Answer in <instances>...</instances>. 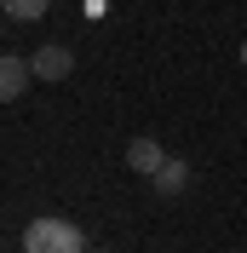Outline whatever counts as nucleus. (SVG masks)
<instances>
[{
	"label": "nucleus",
	"mask_w": 247,
	"mask_h": 253,
	"mask_svg": "<svg viewBox=\"0 0 247 253\" xmlns=\"http://www.w3.org/2000/svg\"><path fill=\"white\" fill-rule=\"evenodd\" d=\"M150 184H155V196H161V202H172V196H184V190H190V161L167 156V161H161V173H155Z\"/></svg>",
	"instance_id": "nucleus-4"
},
{
	"label": "nucleus",
	"mask_w": 247,
	"mask_h": 253,
	"mask_svg": "<svg viewBox=\"0 0 247 253\" xmlns=\"http://www.w3.org/2000/svg\"><path fill=\"white\" fill-rule=\"evenodd\" d=\"M0 12L17 17V23H35V17H46V12H52V0H0Z\"/></svg>",
	"instance_id": "nucleus-6"
},
{
	"label": "nucleus",
	"mask_w": 247,
	"mask_h": 253,
	"mask_svg": "<svg viewBox=\"0 0 247 253\" xmlns=\"http://www.w3.org/2000/svg\"><path fill=\"white\" fill-rule=\"evenodd\" d=\"M242 69H247V41H242Z\"/></svg>",
	"instance_id": "nucleus-7"
},
{
	"label": "nucleus",
	"mask_w": 247,
	"mask_h": 253,
	"mask_svg": "<svg viewBox=\"0 0 247 253\" xmlns=\"http://www.w3.org/2000/svg\"><path fill=\"white\" fill-rule=\"evenodd\" d=\"M29 63H35V81H63L69 69H75V52L52 41V46H41V52H35Z\"/></svg>",
	"instance_id": "nucleus-3"
},
{
	"label": "nucleus",
	"mask_w": 247,
	"mask_h": 253,
	"mask_svg": "<svg viewBox=\"0 0 247 253\" xmlns=\"http://www.w3.org/2000/svg\"><path fill=\"white\" fill-rule=\"evenodd\" d=\"M86 253H104V248H86Z\"/></svg>",
	"instance_id": "nucleus-8"
},
{
	"label": "nucleus",
	"mask_w": 247,
	"mask_h": 253,
	"mask_svg": "<svg viewBox=\"0 0 247 253\" xmlns=\"http://www.w3.org/2000/svg\"><path fill=\"white\" fill-rule=\"evenodd\" d=\"M23 253H86L75 219H29L23 224Z\"/></svg>",
	"instance_id": "nucleus-1"
},
{
	"label": "nucleus",
	"mask_w": 247,
	"mask_h": 253,
	"mask_svg": "<svg viewBox=\"0 0 247 253\" xmlns=\"http://www.w3.org/2000/svg\"><path fill=\"white\" fill-rule=\"evenodd\" d=\"M161 161H167V150H161L155 138H132V144H126V167H132V173L155 178V173H161Z\"/></svg>",
	"instance_id": "nucleus-5"
},
{
	"label": "nucleus",
	"mask_w": 247,
	"mask_h": 253,
	"mask_svg": "<svg viewBox=\"0 0 247 253\" xmlns=\"http://www.w3.org/2000/svg\"><path fill=\"white\" fill-rule=\"evenodd\" d=\"M29 81H35V63H29V58H17V52H0V104H17Z\"/></svg>",
	"instance_id": "nucleus-2"
}]
</instances>
